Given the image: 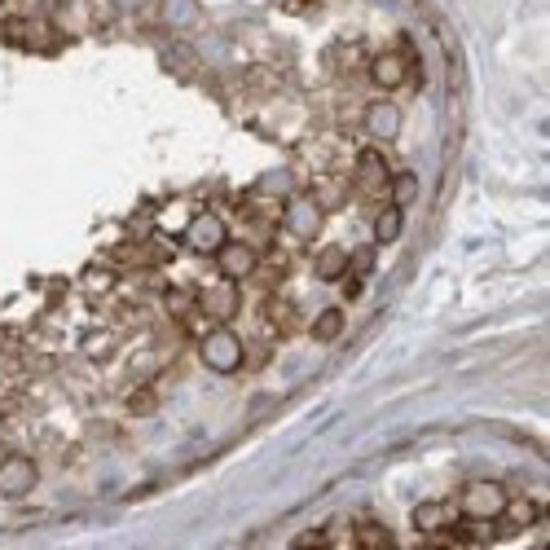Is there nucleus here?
Wrapping results in <instances>:
<instances>
[{"instance_id":"obj_1","label":"nucleus","mask_w":550,"mask_h":550,"mask_svg":"<svg viewBox=\"0 0 550 550\" xmlns=\"http://www.w3.org/2000/svg\"><path fill=\"white\" fill-rule=\"evenodd\" d=\"M198 357H203V366L212 370V374H238V370H242V357H247V348H242L238 330L212 326L203 339H198Z\"/></svg>"},{"instance_id":"obj_2","label":"nucleus","mask_w":550,"mask_h":550,"mask_svg":"<svg viewBox=\"0 0 550 550\" xmlns=\"http://www.w3.org/2000/svg\"><path fill=\"white\" fill-rule=\"evenodd\" d=\"M506 498H511V493H506L498 480H471L467 489H462V498H458V511H462V520L467 524H493L502 515Z\"/></svg>"},{"instance_id":"obj_3","label":"nucleus","mask_w":550,"mask_h":550,"mask_svg":"<svg viewBox=\"0 0 550 550\" xmlns=\"http://www.w3.org/2000/svg\"><path fill=\"white\" fill-rule=\"evenodd\" d=\"M282 229L300 242H313L326 229V203L317 194H291L282 207Z\"/></svg>"},{"instance_id":"obj_4","label":"nucleus","mask_w":550,"mask_h":550,"mask_svg":"<svg viewBox=\"0 0 550 550\" xmlns=\"http://www.w3.org/2000/svg\"><path fill=\"white\" fill-rule=\"evenodd\" d=\"M181 242L194 251V256H216V251L229 242V225L216 212H198L181 225Z\"/></svg>"},{"instance_id":"obj_5","label":"nucleus","mask_w":550,"mask_h":550,"mask_svg":"<svg viewBox=\"0 0 550 550\" xmlns=\"http://www.w3.org/2000/svg\"><path fill=\"white\" fill-rule=\"evenodd\" d=\"M238 308H242V295H238V282H229V278H220V282L198 291V313H203L212 326H229L238 317Z\"/></svg>"},{"instance_id":"obj_6","label":"nucleus","mask_w":550,"mask_h":550,"mask_svg":"<svg viewBox=\"0 0 550 550\" xmlns=\"http://www.w3.org/2000/svg\"><path fill=\"white\" fill-rule=\"evenodd\" d=\"M40 484V467L27 454H5L0 458V498L22 502Z\"/></svg>"},{"instance_id":"obj_7","label":"nucleus","mask_w":550,"mask_h":550,"mask_svg":"<svg viewBox=\"0 0 550 550\" xmlns=\"http://www.w3.org/2000/svg\"><path fill=\"white\" fill-rule=\"evenodd\" d=\"M216 269H220V278H229V282H247L251 273L260 269V251L251 247V242H234V238H229L225 247L216 251Z\"/></svg>"},{"instance_id":"obj_8","label":"nucleus","mask_w":550,"mask_h":550,"mask_svg":"<svg viewBox=\"0 0 550 550\" xmlns=\"http://www.w3.org/2000/svg\"><path fill=\"white\" fill-rule=\"evenodd\" d=\"M366 132L374 141H396L401 137V128H405V115H401V106L396 102H388V97H379V102H370L366 106Z\"/></svg>"},{"instance_id":"obj_9","label":"nucleus","mask_w":550,"mask_h":550,"mask_svg":"<svg viewBox=\"0 0 550 550\" xmlns=\"http://www.w3.org/2000/svg\"><path fill=\"white\" fill-rule=\"evenodd\" d=\"M370 80H374V88L392 93V88H401L405 80H410V58H405V53H396V49L374 53V58H370Z\"/></svg>"},{"instance_id":"obj_10","label":"nucleus","mask_w":550,"mask_h":550,"mask_svg":"<svg viewBox=\"0 0 550 550\" xmlns=\"http://www.w3.org/2000/svg\"><path fill=\"white\" fill-rule=\"evenodd\" d=\"M537 520H542V506L537 502H528V498H506L502 506V515L493 524H498V537H515V533H524V528H533Z\"/></svg>"},{"instance_id":"obj_11","label":"nucleus","mask_w":550,"mask_h":550,"mask_svg":"<svg viewBox=\"0 0 550 550\" xmlns=\"http://www.w3.org/2000/svg\"><path fill=\"white\" fill-rule=\"evenodd\" d=\"M410 520H414V528H418V533H423V537H432V533H440V528L458 524L462 515H458L449 502L427 498V502H418V506H414V515H410Z\"/></svg>"},{"instance_id":"obj_12","label":"nucleus","mask_w":550,"mask_h":550,"mask_svg":"<svg viewBox=\"0 0 550 550\" xmlns=\"http://www.w3.org/2000/svg\"><path fill=\"white\" fill-rule=\"evenodd\" d=\"M388 181H392L388 159H383L379 150H361V154H357V185H361V190H366V194L388 190Z\"/></svg>"},{"instance_id":"obj_13","label":"nucleus","mask_w":550,"mask_h":550,"mask_svg":"<svg viewBox=\"0 0 550 550\" xmlns=\"http://www.w3.org/2000/svg\"><path fill=\"white\" fill-rule=\"evenodd\" d=\"M401 234H405V207L396 203L379 207L374 212V247H392V242H401Z\"/></svg>"},{"instance_id":"obj_14","label":"nucleus","mask_w":550,"mask_h":550,"mask_svg":"<svg viewBox=\"0 0 550 550\" xmlns=\"http://www.w3.org/2000/svg\"><path fill=\"white\" fill-rule=\"evenodd\" d=\"M344 273H348V251L335 247V242L313 256V278L317 282H344Z\"/></svg>"},{"instance_id":"obj_15","label":"nucleus","mask_w":550,"mask_h":550,"mask_svg":"<svg viewBox=\"0 0 550 550\" xmlns=\"http://www.w3.org/2000/svg\"><path fill=\"white\" fill-rule=\"evenodd\" d=\"M308 335H313L317 344H335V339L344 335V308H322V313L313 317V326H308Z\"/></svg>"},{"instance_id":"obj_16","label":"nucleus","mask_w":550,"mask_h":550,"mask_svg":"<svg viewBox=\"0 0 550 550\" xmlns=\"http://www.w3.org/2000/svg\"><path fill=\"white\" fill-rule=\"evenodd\" d=\"M388 190H392V203L396 207H410L414 198H418V176L414 172H396L392 181H388Z\"/></svg>"},{"instance_id":"obj_17","label":"nucleus","mask_w":550,"mask_h":550,"mask_svg":"<svg viewBox=\"0 0 550 550\" xmlns=\"http://www.w3.org/2000/svg\"><path fill=\"white\" fill-rule=\"evenodd\" d=\"M163 22H172V27H190V22H198V5L194 0H163Z\"/></svg>"},{"instance_id":"obj_18","label":"nucleus","mask_w":550,"mask_h":550,"mask_svg":"<svg viewBox=\"0 0 550 550\" xmlns=\"http://www.w3.org/2000/svg\"><path fill=\"white\" fill-rule=\"evenodd\" d=\"M352 542L357 546H392V533L383 524H374V520H361L357 528H352Z\"/></svg>"},{"instance_id":"obj_19","label":"nucleus","mask_w":550,"mask_h":550,"mask_svg":"<svg viewBox=\"0 0 550 550\" xmlns=\"http://www.w3.org/2000/svg\"><path fill=\"white\" fill-rule=\"evenodd\" d=\"M163 304H168V313L176 317V322H185V317L198 308V295H190V291H181V286H172L168 295H163Z\"/></svg>"},{"instance_id":"obj_20","label":"nucleus","mask_w":550,"mask_h":550,"mask_svg":"<svg viewBox=\"0 0 550 550\" xmlns=\"http://www.w3.org/2000/svg\"><path fill=\"white\" fill-rule=\"evenodd\" d=\"M370 273H374V242H370V247H357V251H348V273H344V278H370Z\"/></svg>"},{"instance_id":"obj_21","label":"nucleus","mask_w":550,"mask_h":550,"mask_svg":"<svg viewBox=\"0 0 550 550\" xmlns=\"http://www.w3.org/2000/svg\"><path fill=\"white\" fill-rule=\"evenodd\" d=\"M154 410H159V392H154V388H132L128 392V414L150 418Z\"/></svg>"},{"instance_id":"obj_22","label":"nucleus","mask_w":550,"mask_h":550,"mask_svg":"<svg viewBox=\"0 0 550 550\" xmlns=\"http://www.w3.org/2000/svg\"><path fill=\"white\" fill-rule=\"evenodd\" d=\"M84 286H88V291H110V286H115V273H110V269H88Z\"/></svg>"},{"instance_id":"obj_23","label":"nucleus","mask_w":550,"mask_h":550,"mask_svg":"<svg viewBox=\"0 0 550 550\" xmlns=\"http://www.w3.org/2000/svg\"><path fill=\"white\" fill-rule=\"evenodd\" d=\"M269 317H273V322H278V326H291V322H295L291 304H282V300H273V304H269Z\"/></svg>"},{"instance_id":"obj_24","label":"nucleus","mask_w":550,"mask_h":550,"mask_svg":"<svg viewBox=\"0 0 550 550\" xmlns=\"http://www.w3.org/2000/svg\"><path fill=\"white\" fill-rule=\"evenodd\" d=\"M326 542H330L326 533H300L295 537V546H326Z\"/></svg>"}]
</instances>
